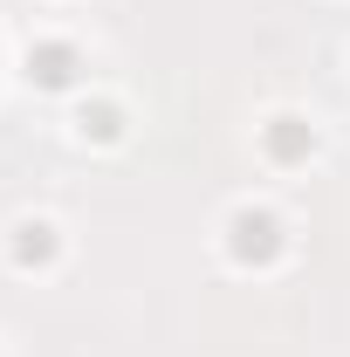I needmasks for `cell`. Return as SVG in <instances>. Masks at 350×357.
<instances>
[{
  "instance_id": "6da1fadb",
  "label": "cell",
  "mask_w": 350,
  "mask_h": 357,
  "mask_svg": "<svg viewBox=\"0 0 350 357\" xmlns=\"http://www.w3.org/2000/svg\"><path fill=\"white\" fill-rule=\"evenodd\" d=\"M234 234H241V241H234L241 255H275V220H268V213H241Z\"/></svg>"
},
{
  "instance_id": "7a4b0ae2",
  "label": "cell",
  "mask_w": 350,
  "mask_h": 357,
  "mask_svg": "<svg viewBox=\"0 0 350 357\" xmlns=\"http://www.w3.org/2000/svg\"><path fill=\"white\" fill-rule=\"evenodd\" d=\"M42 83H69V55H62V48L42 55Z\"/></svg>"
}]
</instances>
